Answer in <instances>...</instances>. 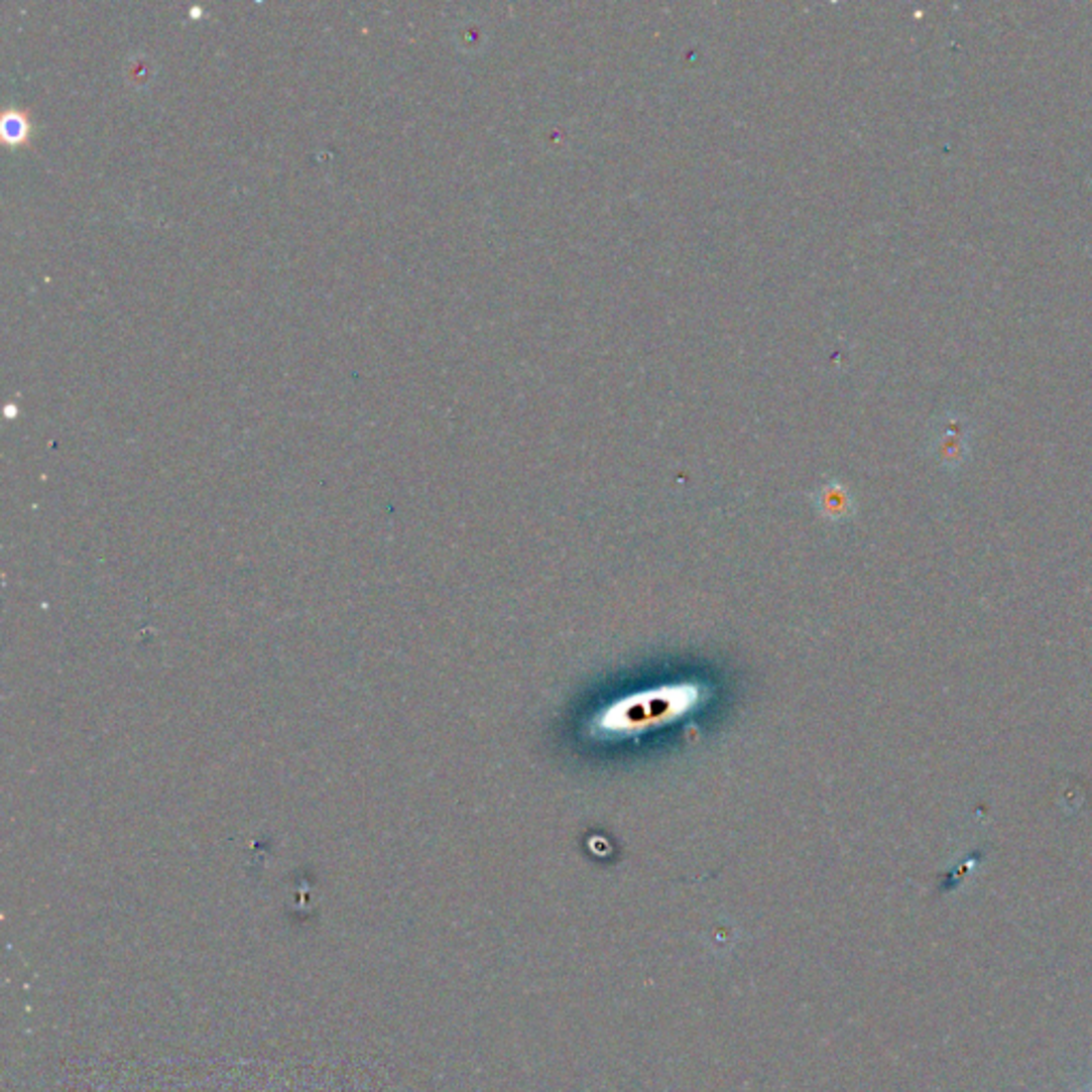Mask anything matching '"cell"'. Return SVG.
<instances>
[{"label":"cell","mask_w":1092,"mask_h":1092,"mask_svg":"<svg viewBox=\"0 0 1092 1092\" xmlns=\"http://www.w3.org/2000/svg\"><path fill=\"white\" fill-rule=\"evenodd\" d=\"M1088 1092H1092V1090H1088Z\"/></svg>","instance_id":"2"},{"label":"cell","mask_w":1092,"mask_h":1092,"mask_svg":"<svg viewBox=\"0 0 1092 1092\" xmlns=\"http://www.w3.org/2000/svg\"><path fill=\"white\" fill-rule=\"evenodd\" d=\"M0 133H3V139L11 146L28 144V139H31V120H28L26 111H22L20 107H9L3 113V120H0Z\"/></svg>","instance_id":"1"}]
</instances>
